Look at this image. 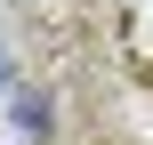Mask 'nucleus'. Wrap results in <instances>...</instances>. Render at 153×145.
Returning a JSON list of instances; mask_svg holds the SVG:
<instances>
[{
  "mask_svg": "<svg viewBox=\"0 0 153 145\" xmlns=\"http://www.w3.org/2000/svg\"><path fill=\"white\" fill-rule=\"evenodd\" d=\"M16 121H24L32 137H48V105H40V97H16Z\"/></svg>",
  "mask_w": 153,
  "mask_h": 145,
  "instance_id": "f257e3e1",
  "label": "nucleus"
}]
</instances>
